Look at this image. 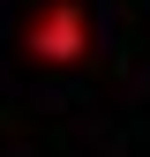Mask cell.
I'll return each mask as SVG.
<instances>
[{
    "mask_svg": "<svg viewBox=\"0 0 150 157\" xmlns=\"http://www.w3.org/2000/svg\"><path fill=\"white\" fill-rule=\"evenodd\" d=\"M23 52H30L38 67L90 60V8H83V0H45V8L30 15V30H23Z\"/></svg>",
    "mask_w": 150,
    "mask_h": 157,
    "instance_id": "6da1fadb",
    "label": "cell"
}]
</instances>
